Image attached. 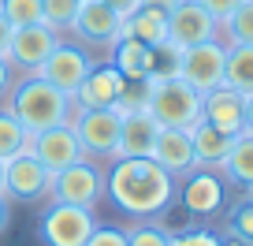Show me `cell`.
<instances>
[{
    "instance_id": "obj_1",
    "label": "cell",
    "mask_w": 253,
    "mask_h": 246,
    "mask_svg": "<svg viewBox=\"0 0 253 246\" xmlns=\"http://www.w3.org/2000/svg\"><path fill=\"white\" fill-rule=\"evenodd\" d=\"M179 183L153 157H116L104 168V198L134 220H157L171 209Z\"/></svg>"
},
{
    "instance_id": "obj_2",
    "label": "cell",
    "mask_w": 253,
    "mask_h": 246,
    "mask_svg": "<svg viewBox=\"0 0 253 246\" xmlns=\"http://www.w3.org/2000/svg\"><path fill=\"white\" fill-rule=\"evenodd\" d=\"M4 108L23 123L26 135H41V131L71 123V119L79 116L75 97L56 90L52 82H45L41 75H19L11 94H8V101H4Z\"/></svg>"
},
{
    "instance_id": "obj_3",
    "label": "cell",
    "mask_w": 253,
    "mask_h": 246,
    "mask_svg": "<svg viewBox=\"0 0 253 246\" xmlns=\"http://www.w3.org/2000/svg\"><path fill=\"white\" fill-rule=\"evenodd\" d=\"M145 108H149V116L160 127H171V131H190L201 123V94L182 79L153 82V94H149Z\"/></svg>"
},
{
    "instance_id": "obj_4",
    "label": "cell",
    "mask_w": 253,
    "mask_h": 246,
    "mask_svg": "<svg viewBox=\"0 0 253 246\" xmlns=\"http://www.w3.org/2000/svg\"><path fill=\"white\" fill-rule=\"evenodd\" d=\"M48 198H52V201H63V205L93 209L97 201L104 198V168L97 164V160H89V157L67 164L63 172L52 175Z\"/></svg>"
},
{
    "instance_id": "obj_5",
    "label": "cell",
    "mask_w": 253,
    "mask_h": 246,
    "mask_svg": "<svg viewBox=\"0 0 253 246\" xmlns=\"http://www.w3.org/2000/svg\"><path fill=\"white\" fill-rule=\"evenodd\" d=\"M119 116L116 108H79V116L71 119L75 135L82 142V153L89 160H104L112 164L116 160V149H119Z\"/></svg>"
},
{
    "instance_id": "obj_6",
    "label": "cell",
    "mask_w": 253,
    "mask_h": 246,
    "mask_svg": "<svg viewBox=\"0 0 253 246\" xmlns=\"http://www.w3.org/2000/svg\"><path fill=\"white\" fill-rule=\"evenodd\" d=\"M93 228H97L93 209H79V205L52 201L48 213L41 216L38 239L45 246H86V239L93 235Z\"/></svg>"
},
{
    "instance_id": "obj_7",
    "label": "cell",
    "mask_w": 253,
    "mask_h": 246,
    "mask_svg": "<svg viewBox=\"0 0 253 246\" xmlns=\"http://www.w3.org/2000/svg\"><path fill=\"white\" fill-rule=\"evenodd\" d=\"M223 67H227V45L220 38H212V41H201L194 49H182L179 79L190 82L198 94H209V90L223 86Z\"/></svg>"
},
{
    "instance_id": "obj_8",
    "label": "cell",
    "mask_w": 253,
    "mask_h": 246,
    "mask_svg": "<svg viewBox=\"0 0 253 246\" xmlns=\"http://www.w3.org/2000/svg\"><path fill=\"white\" fill-rule=\"evenodd\" d=\"M56 45H60V34L48 30L45 23L19 26V30H11V41H8V49H4V60H8V67L15 75H34L48 60V52H52Z\"/></svg>"
},
{
    "instance_id": "obj_9",
    "label": "cell",
    "mask_w": 253,
    "mask_h": 246,
    "mask_svg": "<svg viewBox=\"0 0 253 246\" xmlns=\"http://www.w3.org/2000/svg\"><path fill=\"white\" fill-rule=\"evenodd\" d=\"M93 52H89L86 45H71V41H60V45L48 52V60L38 67L34 75H41L45 82H52L56 90H63V94H71L82 86V79L89 75V67H93Z\"/></svg>"
},
{
    "instance_id": "obj_10",
    "label": "cell",
    "mask_w": 253,
    "mask_h": 246,
    "mask_svg": "<svg viewBox=\"0 0 253 246\" xmlns=\"http://www.w3.org/2000/svg\"><path fill=\"white\" fill-rule=\"evenodd\" d=\"M220 38V23L201 8L198 0H179L171 11H168V41L175 49H194L201 41Z\"/></svg>"
},
{
    "instance_id": "obj_11",
    "label": "cell",
    "mask_w": 253,
    "mask_h": 246,
    "mask_svg": "<svg viewBox=\"0 0 253 246\" xmlns=\"http://www.w3.org/2000/svg\"><path fill=\"white\" fill-rule=\"evenodd\" d=\"M48 187H52V175L41 168V160L30 149H23L11 160H4V194L8 198L41 201V198H48Z\"/></svg>"
},
{
    "instance_id": "obj_12",
    "label": "cell",
    "mask_w": 253,
    "mask_h": 246,
    "mask_svg": "<svg viewBox=\"0 0 253 246\" xmlns=\"http://www.w3.org/2000/svg\"><path fill=\"white\" fill-rule=\"evenodd\" d=\"M71 34L82 45H97V49H112L123 34V19L104 4V0H82L75 11Z\"/></svg>"
},
{
    "instance_id": "obj_13",
    "label": "cell",
    "mask_w": 253,
    "mask_h": 246,
    "mask_svg": "<svg viewBox=\"0 0 253 246\" xmlns=\"http://www.w3.org/2000/svg\"><path fill=\"white\" fill-rule=\"evenodd\" d=\"M26 149L41 160V168H45L48 175L63 172L67 164L86 157L71 123H60V127H48V131H41V135H30V146H26Z\"/></svg>"
},
{
    "instance_id": "obj_14",
    "label": "cell",
    "mask_w": 253,
    "mask_h": 246,
    "mask_svg": "<svg viewBox=\"0 0 253 246\" xmlns=\"http://www.w3.org/2000/svg\"><path fill=\"white\" fill-rule=\"evenodd\" d=\"M227 201V179L216 168H194L182 175V209L190 216H216Z\"/></svg>"
},
{
    "instance_id": "obj_15",
    "label": "cell",
    "mask_w": 253,
    "mask_h": 246,
    "mask_svg": "<svg viewBox=\"0 0 253 246\" xmlns=\"http://www.w3.org/2000/svg\"><path fill=\"white\" fill-rule=\"evenodd\" d=\"M119 86H123V71L112 60H97L82 79V86L75 90V104L79 108H116Z\"/></svg>"
},
{
    "instance_id": "obj_16",
    "label": "cell",
    "mask_w": 253,
    "mask_h": 246,
    "mask_svg": "<svg viewBox=\"0 0 253 246\" xmlns=\"http://www.w3.org/2000/svg\"><path fill=\"white\" fill-rule=\"evenodd\" d=\"M201 119L212 123L223 135H242V119H246V94L231 86H216L209 94H201Z\"/></svg>"
},
{
    "instance_id": "obj_17",
    "label": "cell",
    "mask_w": 253,
    "mask_h": 246,
    "mask_svg": "<svg viewBox=\"0 0 253 246\" xmlns=\"http://www.w3.org/2000/svg\"><path fill=\"white\" fill-rule=\"evenodd\" d=\"M153 160H157L164 172H171L175 179H182V175H190L194 168H198V160H194V142H190V131H171V127H160L157 142H153Z\"/></svg>"
},
{
    "instance_id": "obj_18",
    "label": "cell",
    "mask_w": 253,
    "mask_h": 246,
    "mask_svg": "<svg viewBox=\"0 0 253 246\" xmlns=\"http://www.w3.org/2000/svg\"><path fill=\"white\" fill-rule=\"evenodd\" d=\"M157 135H160V123L149 116V108H142V112H123L116 157H149Z\"/></svg>"
},
{
    "instance_id": "obj_19",
    "label": "cell",
    "mask_w": 253,
    "mask_h": 246,
    "mask_svg": "<svg viewBox=\"0 0 253 246\" xmlns=\"http://www.w3.org/2000/svg\"><path fill=\"white\" fill-rule=\"evenodd\" d=\"M235 138L238 135H223V131H216L205 119H201L198 127H190V142H194V160H198V168H216V172H220V164L227 160Z\"/></svg>"
},
{
    "instance_id": "obj_20",
    "label": "cell",
    "mask_w": 253,
    "mask_h": 246,
    "mask_svg": "<svg viewBox=\"0 0 253 246\" xmlns=\"http://www.w3.org/2000/svg\"><path fill=\"white\" fill-rule=\"evenodd\" d=\"M123 38H134V41H142V45H160V41H168V15L164 11H157V8H138V11H130V15L123 19Z\"/></svg>"
},
{
    "instance_id": "obj_21",
    "label": "cell",
    "mask_w": 253,
    "mask_h": 246,
    "mask_svg": "<svg viewBox=\"0 0 253 246\" xmlns=\"http://www.w3.org/2000/svg\"><path fill=\"white\" fill-rule=\"evenodd\" d=\"M220 172L227 175V183L253 191V135H238L235 142H231V153L220 164Z\"/></svg>"
},
{
    "instance_id": "obj_22",
    "label": "cell",
    "mask_w": 253,
    "mask_h": 246,
    "mask_svg": "<svg viewBox=\"0 0 253 246\" xmlns=\"http://www.w3.org/2000/svg\"><path fill=\"white\" fill-rule=\"evenodd\" d=\"M108 52H112V64L123 71V79H145V71H149V45L119 34V41Z\"/></svg>"
},
{
    "instance_id": "obj_23",
    "label": "cell",
    "mask_w": 253,
    "mask_h": 246,
    "mask_svg": "<svg viewBox=\"0 0 253 246\" xmlns=\"http://www.w3.org/2000/svg\"><path fill=\"white\" fill-rule=\"evenodd\" d=\"M223 86L253 94V45H227V67H223Z\"/></svg>"
},
{
    "instance_id": "obj_24",
    "label": "cell",
    "mask_w": 253,
    "mask_h": 246,
    "mask_svg": "<svg viewBox=\"0 0 253 246\" xmlns=\"http://www.w3.org/2000/svg\"><path fill=\"white\" fill-rule=\"evenodd\" d=\"M223 45H253V0H242L235 11L220 23Z\"/></svg>"
},
{
    "instance_id": "obj_25",
    "label": "cell",
    "mask_w": 253,
    "mask_h": 246,
    "mask_svg": "<svg viewBox=\"0 0 253 246\" xmlns=\"http://www.w3.org/2000/svg\"><path fill=\"white\" fill-rule=\"evenodd\" d=\"M179 60H182V49H175L171 41L153 45V49H149V71H145V79H149V82L179 79Z\"/></svg>"
},
{
    "instance_id": "obj_26",
    "label": "cell",
    "mask_w": 253,
    "mask_h": 246,
    "mask_svg": "<svg viewBox=\"0 0 253 246\" xmlns=\"http://www.w3.org/2000/svg\"><path fill=\"white\" fill-rule=\"evenodd\" d=\"M26 146H30V135L23 131V123H19L8 108H0V160H11L15 153H23Z\"/></svg>"
},
{
    "instance_id": "obj_27",
    "label": "cell",
    "mask_w": 253,
    "mask_h": 246,
    "mask_svg": "<svg viewBox=\"0 0 253 246\" xmlns=\"http://www.w3.org/2000/svg\"><path fill=\"white\" fill-rule=\"evenodd\" d=\"M149 94H153V82L149 79H123L119 86V97H116V112H142L149 104Z\"/></svg>"
},
{
    "instance_id": "obj_28",
    "label": "cell",
    "mask_w": 253,
    "mask_h": 246,
    "mask_svg": "<svg viewBox=\"0 0 253 246\" xmlns=\"http://www.w3.org/2000/svg\"><path fill=\"white\" fill-rule=\"evenodd\" d=\"M82 0H41V23L48 26V30H71L75 23V11H79Z\"/></svg>"
},
{
    "instance_id": "obj_29",
    "label": "cell",
    "mask_w": 253,
    "mask_h": 246,
    "mask_svg": "<svg viewBox=\"0 0 253 246\" xmlns=\"http://www.w3.org/2000/svg\"><path fill=\"white\" fill-rule=\"evenodd\" d=\"M0 15L11 23V30L38 26L41 23V0H0Z\"/></svg>"
},
{
    "instance_id": "obj_30",
    "label": "cell",
    "mask_w": 253,
    "mask_h": 246,
    "mask_svg": "<svg viewBox=\"0 0 253 246\" xmlns=\"http://www.w3.org/2000/svg\"><path fill=\"white\" fill-rule=\"evenodd\" d=\"M227 235L242 246H253V198L238 201L227 213Z\"/></svg>"
},
{
    "instance_id": "obj_31",
    "label": "cell",
    "mask_w": 253,
    "mask_h": 246,
    "mask_svg": "<svg viewBox=\"0 0 253 246\" xmlns=\"http://www.w3.org/2000/svg\"><path fill=\"white\" fill-rule=\"evenodd\" d=\"M126 246H171V231L157 220H138L126 228Z\"/></svg>"
},
{
    "instance_id": "obj_32",
    "label": "cell",
    "mask_w": 253,
    "mask_h": 246,
    "mask_svg": "<svg viewBox=\"0 0 253 246\" xmlns=\"http://www.w3.org/2000/svg\"><path fill=\"white\" fill-rule=\"evenodd\" d=\"M86 246H126V228H116V224H97L93 235L86 239Z\"/></svg>"
},
{
    "instance_id": "obj_33",
    "label": "cell",
    "mask_w": 253,
    "mask_h": 246,
    "mask_svg": "<svg viewBox=\"0 0 253 246\" xmlns=\"http://www.w3.org/2000/svg\"><path fill=\"white\" fill-rule=\"evenodd\" d=\"M198 4H201V8H205L212 19H216V23H223V19H227L231 11L242 4V0H198Z\"/></svg>"
},
{
    "instance_id": "obj_34",
    "label": "cell",
    "mask_w": 253,
    "mask_h": 246,
    "mask_svg": "<svg viewBox=\"0 0 253 246\" xmlns=\"http://www.w3.org/2000/svg\"><path fill=\"white\" fill-rule=\"evenodd\" d=\"M15 79L19 75L8 67V60L0 56V101H8V94H11V86H15Z\"/></svg>"
},
{
    "instance_id": "obj_35",
    "label": "cell",
    "mask_w": 253,
    "mask_h": 246,
    "mask_svg": "<svg viewBox=\"0 0 253 246\" xmlns=\"http://www.w3.org/2000/svg\"><path fill=\"white\" fill-rule=\"evenodd\" d=\"M104 4H108V8L116 11L119 19H126L130 11H138V8H142V0H104Z\"/></svg>"
},
{
    "instance_id": "obj_36",
    "label": "cell",
    "mask_w": 253,
    "mask_h": 246,
    "mask_svg": "<svg viewBox=\"0 0 253 246\" xmlns=\"http://www.w3.org/2000/svg\"><path fill=\"white\" fill-rule=\"evenodd\" d=\"M242 135H253V94L246 97V119H242Z\"/></svg>"
},
{
    "instance_id": "obj_37",
    "label": "cell",
    "mask_w": 253,
    "mask_h": 246,
    "mask_svg": "<svg viewBox=\"0 0 253 246\" xmlns=\"http://www.w3.org/2000/svg\"><path fill=\"white\" fill-rule=\"evenodd\" d=\"M8 41H11V23L0 15V56H4V49H8Z\"/></svg>"
},
{
    "instance_id": "obj_38",
    "label": "cell",
    "mask_w": 253,
    "mask_h": 246,
    "mask_svg": "<svg viewBox=\"0 0 253 246\" xmlns=\"http://www.w3.org/2000/svg\"><path fill=\"white\" fill-rule=\"evenodd\" d=\"M142 4H145V8H157V11H164V15H168V11H171L179 0H142Z\"/></svg>"
},
{
    "instance_id": "obj_39",
    "label": "cell",
    "mask_w": 253,
    "mask_h": 246,
    "mask_svg": "<svg viewBox=\"0 0 253 246\" xmlns=\"http://www.w3.org/2000/svg\"><path fill=\"white\" fill-rule=\"evenodd\" d=\"M8 224H11V209H8V198L0 194V231H8Z\"/></svg>"
},
{
    "instance_id": "obj_40",
    "label": "cell",
    "mask_w": 253,
    "mask_h": 246,
    "mask_svg": "<svg viewBox=\"0 0 253 246\" xmlns=\"http://www.w3.org/2000/svg\"><path fill=\"white\" fill-rule=\"evenodd\" d=\"M0 194H4V160H0ZM8 198V194H4Z\"/></svg>"
}]
</instances>
